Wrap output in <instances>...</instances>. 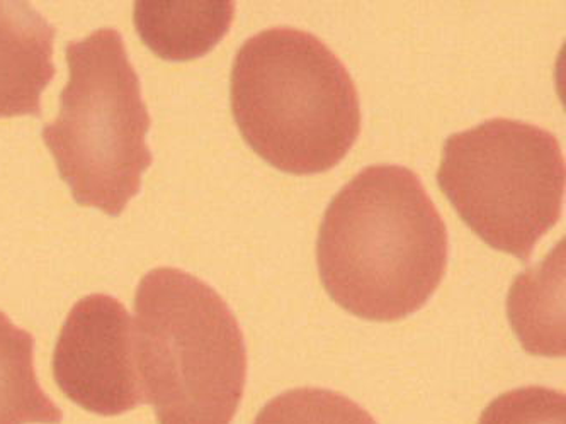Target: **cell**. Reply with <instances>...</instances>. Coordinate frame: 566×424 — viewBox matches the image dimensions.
I'll return each mask as SVG.
<instances>
[{
  "instance_id": "1",
  "label": "cell",
  "mask_w": 566,
  "mask_h": 424,
  "mask_svg": "<svg viewBox=\"0 0 566 424\" xmlns=\"http://www.w3.org/2000/svg\"><path fill=\"white\" fill-rule=\"evenodd\" d=\"M448 230L412 170L375 165L332 199L316 242L328 296L357 318H407L441 286Z\"/></svg>"
},
{
  "instance_id": "2",
  "label": "cell",
  "mask_w": 566,
  "mask_h": 424,
  "mask_svg": "<svg viewBox=\"0 0 566 424\" xmlns=\"http://www.w3.org/2000/svg\"><path fill=\"white\" fill-rule=\"evenodd\" d=\"M230 99L247 145L281 172H327L360 132L346 66L315 34L294 28L261 31L240 46Z\"/></svg>"
},
{
  "instance_id": "3",
  "label": "cell",
  "mask_w": 566,
  "mask_h": 424,
  "mask_svg": "<svg viewBox=\"0 0 566 424\" xmlns=\"http://www.w3.org/2000/svg\"><path fill=\"white\" fill-rule=\"evenodd\" d=\"M133 350L158 424H232L247 381L242 329L220 294L172 267L142 278Z\"/></svg>"
},
{
  "instance_id": "4",
  "label": "cell",
  "mask_w": 566,
  "mask_h": 424,
  "mask_svg": "<svg viewBox=\"0 0 566 424\" xmlns=\"http://www.w3.org/2000/svg\"><path fill=\"white\" fill-rule=\"evenodd\" d=\"M65 53L71 78L59 117L41 135L75 202L118 218L154 161L140 78L113 28L66 44Z\"/></svg>"
},
{
  "instance_id": "5",
  "label": "cell",
  "mask_w": 566,
  "mask_h": 424,
  "mask_svg": "<svg viewBox=\"0 0 566 424\" xmlns=\"http://www.w3.org/2000/svg\"><path fill=\"white\" fill-rule=\"evenodd\" d=\"M438 182L479 239L527 262L562 218L565 157L553 132L496 117L446 139Z\"/></svg>"
},
{
  "instance_id": "6",
  "label": "cell",
  "mask_w": 566,
  "mask_h": 424,
  "mask_svg": "<svg viewBox=\"0 0 566 424\" xmlns=\"http://www.w3.org/2000/svg\"><path fill=\"white\" fill-rule=\"evenodd\" d=\"M60 391L88 413L119 416L145 404L132 316L116 297L91 294L66 316L53 353Z\"/></svg>"
},
{
  "instance_id": "7",
  "label": "cell",
  "mask_w": 566,
  "mask_h": 424,
  "mask_svg": "<svg viewBox=\"0 0 566 424\" xmlns=\"http://www.w3.org/2000/svg\"><path fill=\"white\" fill-rule=\"evenodd\" d=\"M55 28L28 2H0V117L41 116L55 77Z\"/></svg>"
},
{
  "instance_id": "8",
  "label": "cell",
  "mask_w": 566,
  "mask_h": 424,
  "mask_svg": "<svg viewBox=\"0 0 566 424\" xmlns=\"http://www.w3.org/2000/svg\"><path fill=\"white\" fill-rule=\"evenodd\" d=\"M232 2H137L133 22L145 46L169 62L207 55L227 36Z\"/></svg>"
},
{
  "instance_id": "9",
  "label": "cell",
  "mask_w": 566,
  "mask_h": 424,
  "mask_svg": "<svg viewBox=\"0 0 566 424\" xmlns=\"http://www.w3.org/2000/svg\"><path fill=\"white\" fill-rule=\"evenodd\" d=\"M563 242L548 261L515 278L509 294V319L515 335L534 356H565V274Z\"/></svg>"
},
{
  "instance_id": "10",
  "label": "cell",
  "mask_w": 566,
  "mask_h": 424,
  "mask_svg": "<svg viewBox=\"0 0 566 424\" xmlns=\"http://www.w3.org/2000/svg\"><path fill=\"white\" fill-rule=\"evenodd\" d=\"M34 372V338L0 311V424H60Z\"/></svg>"
},
{
  "instance_id": "11",
  "label": "cell",
  "mask_w": 566,
  "mask_h": 424,
  "mask_svg": "<svg viewBox=\"0 0 566 424\" xmlns=\"http://www.w3.org/2000/svg\"><path fill=\"white\" fill-rule=\"evenodd\" d=\"M254 424H378L346 395L328 389L300 388L271 399Z\"/></svg>"
},
{
  "instance_id": "12",
  "label": "cell",
  "mask_w": 566,
  "mask_h": 424,
  "mask_svg": "<svg viewBox=\"0 0 566 424\" xmlns=\"http://www.w3.org/2000/svg\"><path fill=\"white\" fill-rule=\"evenodd\" d=\"M479 424H566V398L555 389H514L486 406Z\"/></svg>"
}]
</instances>
